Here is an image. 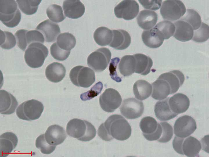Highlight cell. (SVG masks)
I'll use <instances>...</instances> for the list:
<instances>
[{
	"label": "cell",
	"mask_w": 209,
	"mask_h": 157,
	"mask_svg": "<svg viewBox=\"0 0 209 157\" xmlns=\"http://www.w3.org/2000/svg\"><path fill=\"white\" fill-rule=\"evenodd\" d=\"M209 28L208 25L202 22L200 27L194 31L192 40L197 42H203L209 38Z\"/></svg>",
	"instance_id": "cell-39"
},
{
	"label": "cell",
	"mask_w": 209,
	"mask_h": 157,
	"mask_svg": "<svg viewBox=\"0 0 209 157\" xmlns=\"http://www.w3.org/2000/svg\"><path fill=\"white\" fill-rule=\"evenodd\" d=\"M168 103L171 110L178 114L183 113L188 109L190 101L185 95L177 93L169 98Z\"/></svg>",
	"instance_id": "cell-20"
},
{
	"label": "cell",
	"mask_w": 209,
	"mask_h": 157,
	"mask_svg": "<svg viewBox=\"0 0 209 157\" xmlns=\"http://www.w3.org/2000/svg\"><path fill=\"white\" fill-rule=\"evenodd\" d=\"M100 125L106 133L109 141L113 138L119 140H125L129 138L131 134L130 124L119 115H111Z\"/></svg>",
	"instance_id": "cell-1"
},
{
	"label": "cell",
	"mask_w": 209,
	"mask_h": 157,
	"mask_svg": "<svg viewBox=\"0 0 209 157\" xmlns=\"http://www.w3.org/2000/svg\"><path fill=\"white\" fill-rule=\"evenodd\" d=\"M48 54L47 47L42 43L35 42L30 44L24 53L25 61L30 67L34 68L41 67Z\"/></svg>",
	"instance_id": "cell-3"
},
{
	"label": "cell",
	"mask_w": 209,
	"mask_h": 157,
	"mask_svg": "<svg viewBox=\"0 0 209 157\" xmlns=\"http://www.w3.org/2000/svg\"><path fill=\"white\" fill-rule=\"evenodd\" d=\"M197 128L194 119L190 116L184 115L176 121L174 126V133L176 136L185 138L192 134Z\"/></svg>",
	"instance_id": "cell-11"
},
{
	"label": "cell",
	"mask_w": 209,
	"mask_h": 157,
	"mask_svg": "<svg viewBox=\"0 0 209 157\" xmlns=\"http://www.w3.org/2000/svg\"><path fill=\"white\" fill-rule=\"evenodd\" d=\"M135 59L133 55H126L121 58L118 68L122 75L128 76L135 72Z\"/></svg>",
	"instance_id": "cell-30"
},
{
	"label": "cell",
	"mask_w": 209,
	"mask_h": 157,
	"mask_svg": "<svg viewBox=\"0 0 209 157\" xmlns=\"http://www.w3.org/2000/svg\"><path fill=\"white\" fill-rule=\"evenodd\" d=\"M44 109L43 104L36 100L32 99L21 104L16 111L17 116L21 119L31 121L38 119Z\"/></svg>",
	"instance_id": "cell-4"
},
{
	"label": "cell",
	"mask_w": 209,
	"mask_h": 157,
	"mask_svg": "<svg viewBox=\"0 0 209 157\" xmlns=\"http://www.w3.org/2000/svg\"><path fill=\"white\" fill-rule=\"evenodd\" d=\"M139 26L144 30H148L154 26L158 19V15L155 12L143 10L139 13L137 18Z\"/></svg>",
	"instance_id": "cell-25"
},
{
	"label": "cell",
	"mask_w": 209,
	"mask_h": 157,
	"mask_svg": "<svg viewBox=\"0 0 209 157\" xmlns=\"http://www.w3.org/2000/svg\"><path fill=\"white\" fill-rule=\"evenodd\" d=\"M0 112L3 115H10L14 113L18 102L15 97L4 90L0 91Z\"/></svg>",
	"instance_id": "cell-15"
},
{
	"label": "cell",
	"mask_w": 209,
	"mask_h": 157,
	"mask_svg": "<svg viewBox=\"0 0 209 157\" xmlns=\"http://www.w3.org/2000/svg\"><path fill=\"white\" fill-rule=\"evenodd\" d=\"M36 29L44 34L45 41L48 42H55L57 35L60 33L58 24L48 19L39 24Z\"/></svg>",
	"instance_id": "cell-13"
},
{
	"label": "cell",
	"mask_w": 209,
	"mask_h": 157,
	"mask_svg": "<svg viewBox=\"0 0 209 157\" xmlns=\"http://www.w3.org/2000/svg\"><path fill=\"white\" fill-rule=\"evenodd\" d=\"M56 43L61 49L69 51L75 47L76 40L75 37L71 33H64L57 36Z\"/></svg>",
	"instance_id": "cell-32"
},
{
	"label": "cell",
	"mask_w": 209,
	"mask_h": 157,
	"mask_svg": "<svg viewBox=\"0 0 209 157\" xmlns=\"http://www.w3.org/2000/svg\"><path fill=\"white\" fill-rule=\"evenodd\" d=\"M119 59L117 57L112 59L110 64L109 70L110 71V75L112 79L117 82H120L121 80L117 76L116 69L119 61Z\"/></svg>",
	"instance_id": "cell-47"
},
{
	"label": "cell",
	"mask_w": 209,
	"mask_h": 157,
	"mask_svg": "<svg viewBox=\"0 0 209 157\" xmlns=\"http://www.w3.org/2000/svg\"><path fill=\"white\" fill-rule=\"evenodd\" d=\"M174 24L176 29L173 36L176 40L184 42L192 39L194 30L190 24L181 20L176 22Z\"/></svg>",
	"instance_id": "cell-21"
},
{
	"label": "cell",
	"mask_w": 209,
	"mask_h": 157,
	"mask_svg": "<svg viewBox=\"0 0 209 157\" xmlns=\"http://www.w3.org/2000/svg\"><path fill=\"white\" fill-rule=\"evenodd\" d=\"M113 35L112 30L106 27L101 26L95 30L93 38L97 44L101 46H105L110 44Z\"/></svg>",
	"instance_id": "cell-31"
},
{
	"label": "cell",
	"mask_w": 209,
	"mask_h": 157,
	"mask_svg": "<svg viewBox=\"0 0 209 157\" xmlns=\"http://www.w3.org/2000/svg\"><path fill=\"white\" fill-rule=\"evenodd\" d=\"M19 7L21 11L27 15H32L37 11L41 0H17Z\"/></svg>",
	"instance_id": "cell-36"
},
{
	"label": "cell",
	"mask_w": 209,
	"mask_h": 157,
	"mask_svg": "<svg viewBox=\"0 0 209 157\" xmlns=\"http://www.w3.org/2000/svg\"><path fill=\"white\" fill-rule=\"evenodd\" d=\"M28 31L26 30L20 29L18 30L15 34L18 47L24 51L26 49L28 45L26 36Z\"/></svg>",
	"instance_id": "cell-45"
},
{
	"label": "cell",
	"mask_w": 209,
	"mask_h": 157,
	"mask_svg": "<svg viewBox=\"0 0 209 157\" xmlns=\"http://www.w3.org/2000/svg\"><path fill=\"white\" fill-rule=\"evenodd\" d=\"M103 85L102 82L96 83L89 91L81 94V99L83 101L90 100L98 95L101 92Z\"/></svg>",
	"instance_id": "cell-43"
},
{
	"label": "cell",
	"mask_w": 209,
	"mask_h": 157,
	"mask_svg": "<svg viewBox=\"0 0 209 157\" xmlns=\"http://www.w3.org/2000/svg\"><path fill=\"white\" fill-rule=\"evenodd\" d=\"M51 54L55 59L59 61H64L69 57L71 51L63 50L59 47L56 42L52 44L50 47Z\"/></svg>",
	"instance_id": "cell-41"
},
{
	"label": "cell",
	"mask_w": 209,
	"mask_h": 157,
	"mask_svg": "<svg viewBox=\"0 0 209 157\" xmlns=\"http://www.w3.org/2000/svg\"><path fill=\"white\" fill-rule=\"evenodd\" d=\"M63 8L66 16L72 19L81 17L85 10L84 5L79 0L64 1Z\"/></svg>",
	"instance_id": "cell-16"
},
{
	"label": "cell",
	"mask_w": 209,
	"mask_h": 157,
	"mask_svg": "<svg viewBox=\"0 0 209 157\" xmlns=\"http://www.w3.org/2000/svg\"><path fill=\"white\" fill-rule=\"evenodd\" d=\"M46 13L48 18L56 23L61 22L66 18L62 7L57 4H53L49 6L46 10Z\"/></svg>",
	"instance_id": "cell-37"
},
{
	"label": "cell",
	"mask_w": 209,
	"mask_h": 157,
	"mask_svg": "<svg viewBox=\"0 0 209 157\" xmlns=\"http://www.w3.org/2000/svg\"><path fill=\"white\" fill-rule=\"evenodd\" d=\"M69 77L72 83L75 85L84 88H87L95 81L94 72L89 67L78 65L71 70Z\"/></svg>",
	"instance_id": "cell-5"
},
{
	"label": "cell",
	"mask_w": 209,
	"mask_h": 157,
	"mask_svg": "<svg viewBox=\"0 0 209 157\" xmlns=\"http://www.w3.org/2000/svg\"><path fill=\"white\" fill-rule=\"evenodd\" d=\"M122 101L121 96L116 90L109 88L100 95L99 103L102 109L105 112L114 111L120 106Z\"/></svg>",
	"instance_id": "cell-9"
},
{
	"label": "cell",
	"mask_w": 209,
	"mask_h": 157,
	"mask_svg": "<svg viewBox=\"0 0 209 157\" xmlns=\"http://www.w3.org/2000/svg\"><path fill=\"white\" fill-rule=\"evenodd\" d=\"M133 90L135 97L138 99L143 100L151 95L152 87L147 81L144 80H139L134 83Z\"/></svg>",
	"instance_id": "cell-29"
},
{
	"label": "cell",
	"mask_w": 209,
	"mask_h": 157,
	"mask_svg": "<svg viewBox=\"0 0 209 157\" xmlns=\"http://www.w3.org/2000/svg\"><path fill=\"white\" fill-rule=\"evenodd\" d=\"M158 77L164 79L169 83L171 90L170 94L176 92L183 85L185 80L183 74L178 70H174L163 73Z\"/></svg>",
	"instance_id": "cell-19"
},
{
	"label": "cell",
	"mask_w": 209,
	"mask_h": 157,
	"mask_svg": "<svg viewBox=\"0 0 209 157\" xmlns=\"http://www.w3.org/2000/svg\"><path fill=\"white\" fill-rule=\"evenodd\" d=\"M162 128V133L160 138L157 141L162 143H165L169 141L173 135L172 126L168 122H161L160 123Z\"/></svg>",
	"instance_id": "cell-42"
},
{
	"label": "cell",
	"mask_w": 209,
	"mask_h": 157,
	"mask_svg": "<svg viewBox=\"0 0 209 157\" xmlns=\"http://www.w3.org/2000/svg\"><path fill=\"white\" fill-rule=\"evenodd\" d=\"M66 72L65 68L62 63L55 62L47 67L45 74L46 77L50 81L58 83L64 78Z\"/></svg>",
	"instance_id": "cell-24"
},
{
	"label": "cell",
	"mask_w": 209,
	"mask_h": 157,
	"mask_svg": "<svg viewBox=\"0 0 209 157\" xmlns=\"http://www.w3.org/2000/svg\"><path fill=\"white\" fill-rule=\"evenodd\" d=\"M153 91L152 97L157 100H162L166 98L170 94L171 88L169 83L166 81L158 78L152 84Z\"/></svg>",
	"instance_id": "cell-27"
},
{
	"label": "cell",
	"mask_w": 209,
	"mask_h": 157,
	"mask_svg": "<svg viewBox=\"0 0 209 157\" xmlns=\"http://www.w3.org/2000/svg\"><path fill=\"white\" fill-rule=\"evenodd\" d=\"M111 55L110 51L107 48L97 49L88 56L87 60L88 65L96 72H102L108 66Z\"/></svg>",
	"instance_id": "cell-7"
},
{
	"label": "cell",
	"mask_w": 209,
	"mask_h": 157,
	"mask_svg": "<svg viewBox=\"0 0 209 157\" xmlns=\"http://www.w3.org/2000/svg\"><path fill=\"white\" fill-rule=\"evenodd\" d=\"M44 135L48 143L55 146L62 144L66 137V134L64 129L56 124L50 126Z\"/></svg>",
	"instance_id": "cell-14"
},
{
	"label": "cell",
	"mask_w": 209,
	"mask_h": 157,
	"mask_svg": "<svg viewBox=\"0 0 209 157\" xmlns=\"http://www.w3.org/2000/svg\"><path fill=\"white\" fill-rule=\"evenodd\" d=\"M133 56L136 61L135 72L143 75L148 74L153 65L152 59L149 57L142 53H136Z\"/></svg>",
	"instance_id": "cell-28"
},
{
	"label": "cell",
	"mask_w": 209,
	"mask_h": 157,
	"mask_svg": "<svg viewBox=\"0 0 209 157\" xmlns=\"http://www.w3.org/2000/svg\"><path fill=\"white\" fill-rule=\"evenodd\" d=\"M0 156H8L14 149L17 144V136L11 132H6L1 134L0 137Z\"/></svg>",
	"instance_id": "cell-18"
},
{
	"label": "cell",
	"mask_w": 209,
	"mask_h": 157,
	"mask_svg": "<svg viewBox=\"0 0 209 157\" xmlns=\"http://www.w3.org/2000/svg\"><path fill=\"white\" fill-rule=\"evenodd\" d=\"M120 110L121 114L126 118L133 119L142 115L144 107L142 101L131 98L123 100Z\"/></svg>",
	"instance_id": "cell-10"
},
{
	"label": "cell",
	"mask_w": 209,
	"mask_h": 157,
	"mask_svg": "<svg viewBox=\"0 0 209 157\" xmlns=\"http://www.w3.org/2000/svg\"><path fill=\"white\" fill-rule=\"evenodd\" d=\"M185 5L180 0H165L163 3L160 12L164 19L174 21L180 19L185 13Z\"/></svg>",
	"instance_id": "cell-6"
},
{
	"label": "cell",
	"mask_w": 209,
	"mask_h": 157,
	"mask_svg": "<svg viewBox=\"0 0 209 157\" xmlns=\"http://www.w3.org/2000/svg\"><path fill=\"white\" fill-rule=\"evenodd\" d=\"M36 147L40 149L41 152L44 154H49L55 150L56 146L50 145L46 141L44 134L39 135L35 142Z\"/></svg>",
	"instance_id": "cell-40"
},
{
	"label": "cell",
	"mask_w": 209,
	"mask_h": 157,
	"mask_svg": "<svg viewBox=\"0 0 209 157\" xmlns=\"http://www.w3.org/2000/svg\"><path fill=\"white\" fill-rule=\"evenodd\" d=\"M163 38L167 39L173 35L175 30L174 24L168 20H164L158 23L155 26Z\"/></svg>",
	"instance_id": "cell-35"
},
{
	"label": "cell",
	"mask_w": 209,
	"mask_h": 157,
	"mask_svg": "<svg viewBox=\"0 0 209 157\" xmlns=\"http://www.w3.org/2000/svg\"><path fill=\"white\" fill-rule=\"evenodd\" d=\"M28 45L35 42L43 43L44 38L42 34L36 30L28 31L26 35Z\"/></svg>",
	"instance_id": "cell-44"
},
{
	"label": "cell",
	"mask_w": 209,
	"mask_h": 157,
	"mask_svg": "<svg viewBox=\"0 0 209 157\" xmlns=\"http://www.w3.org/2000/svg\"><path fill=\"white\" fill-rule=\"evenodd\" d=\"M113 38L109 45L113 48L122 50L127 48L131 42V38L129 33L122 29L113 30Z\"/></svg>",
	"instance_id": "cell-17"
},
{
	"label": "cell",
	"mask_w": 209,
	"mask_h": 157,
	"mask_svg": "<svg viewBox=\"0 0 209 157\" xmlns=\"http://www.w3.org/2000/svg\"><path fill=\"white\" fill-rule=\"evenodd\" d=\"M184 138L175 136L172 142L173 148L175 151L180 154L183 155L182 151V145Z\"/></svg>",
	"instance_id": "cell-48"
},
{
	"label": "cell",
	"mask_w": 209,
	"mask_h": 157,
	"mask_svg": "<svg viewBox=\"0 0 209 157\" xmlns=\"http://www.w3.org/2000/svg\"><path fill=\"white\" fill-rule=\"evenodd\" d=\"M139 10V5L135 0L122 1L114 8V12L118 18L129 20L135 18Z\"/></svg>",
	"instance_id": "cell-12"
},
{
	"label": "cell",
	"mask_w": 209,
	"mask_h": 157,
	"mask_svg": "<svg viewBox=\"0 0 209 157\" xmlns=\"http://www.w3.org/2000/svg\"><path fill=\"white\" fill-rule=\"evenodd\" d=\"M169 97L157 101L154 106V111L156 117L161 121H168L176 117L178 114L171 109L168 103Z\"/></svg>",
	"instance_id": "cell-23"
},
{
	"label": "cell",
	"mask_w": 209,
	"mask_h": 157,
	"mask_svg": "<svg viewBox=\"0 0 209 157\" xmlns=\"http://www.w3.org/2000/svg\"><path fill=\"white\" fill-rule=\"evenodd\" d=\"M183 155L188 157L199 156V153L201 148L200 141L197 138L191 136L184 139L182 145Z\"/></svg>",
	"instance_id": "cell-26"
},
{
	"label": "cell",
	"mask_w": 209,
	"mask_h": 157,
	"mask_svg": "<svg viewBox=\"0 0 209 157\" xmlns=\"http://www.w3.org/2000/svg\"><path fill=\"white\" fill-rule=\"evenodd\" d=\"M185 12L180 19L189 23L193 30L198 29L200 27L201 23L200 15L196 10L191 9H187Z\"/></svg>",
	"instance_id": "cell-34"
},
{
	"label": "cell",
	"mask_w": 209,
	"mask_h": 157,
	"mask_svg": "<svg viewBox=\"0 0 209 157\" xmlns=\"http://www.w3.org/2000/svg\"><path fill=\"white\" fill-rule=\"evenodd\" d=\"M66 131L69 136L84 142L92 139L96 132L94 126L91 123L77 118L73 119L68 122Z\"/></svg>",
	"instance_id": "cell-2"
},
{
	"label": "cell",
	"mask_w": 209,
	"mask_h": 157,
	"mask_svg": "<svg viewBox=\"0 0 209 157\" xmlns=\"http://www.w3.org/2000/svg\"><path fill=\"white\" fill-rule=\"evenodd\" d=\"M0 44L2 48L9 49L14 47L16 44V38L11 33L0 30Z\"/></svg>",
	"instance_id": "cell-38"
},
{
	"label": "cell",
	"mask_w": 209,
	"mask_h": 157,
	"mask_svg": "<svg viewBox=\"0 0 209 157\" xmlns=\"http://www.w3.org/2000/svg\"><path fill=\"white\" fill-rule=\"evenodd\" d=\"M19 10L15 0H0V16H13L17 14Z\"/></svg>",
	"instance_id": "cell-33"
},
{
	"label": "cell",
	"mask_w": 209,
	"mask_h": 157,
	"mask_svg": "<svg viewBox=\"0 0 209 157\" xmlns=\"http://www.w3.org/2000/svg\"><path fill=\"white\" fill-rule=\"evenodd\" d=\"M144 43L151 48L159 47L163 43L164 39L155 27L150 29L144 31L141 35Z\"/></svg>",
	"instance_id": "cell-22"
},
{
	"label": "cell",
	"mask_w": 209,
	"mask_h": 157,
	"mask_svg": "<svg viewBox=\"0 0 209 157\" xmlns=\"http://www.w3.org/2000/svg\"><path fill=\"white\" fill-rule=\"evenodd\" d=\"M138 1L145 9L153 10H157L160 7L162 0H138Z\"/></svg>",
	"instance_id": "cell-46"
},
{
	"label": "cell",
	"mask_w": 209,
	"mask_h": 157,
	"mask_svg": "<svg viewBox=\"0 0 209 157\" xmlns=\"http://www.w3.org/2000/svg\"><path fill=\"white\" fill-rule=\"evenodd\" d=\"M140 127L144 137L148 140H157L161 135V125L152 117H143L140 122Z\"/></svg>",
	"instance_id": "cell-8"
}]
</instances>
